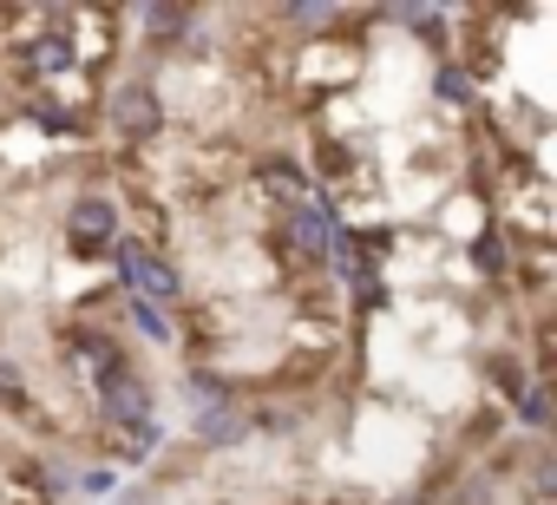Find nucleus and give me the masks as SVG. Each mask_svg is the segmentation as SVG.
<instances>
[{
    "label": "nucleus",
    "instance_id": "nucleus-10",
    "mask_svg": "<svg viewBox=\"0 0 557 505\" xmlns=\"http://www.w3.org/2000/svg\"><path fill=\"white\" fill-rule=\"evenodd\" d=\"M426 93H433V106L440 112H472L479 106V86H472V73L459 66V60H433V79H426Z\"/></svg>",
    "mask_w": 557,
    "mask_h": 505
},
{
    "label": "nucleus",
    "instance_id": "nucleus-5",
    "mask_svg": "<svg viewBox=\"0 0 557 505\" xmlns=\"http://www.w3.org/2000/svg\"><path fill=\"white\" fill-rule=\"evenodd\" d=\"M66 361H73V374H86V387H99V381H112L119 368H132V348H125L112 329L79 322V329L66 335Z\"/></svg>",
    "mask_w": 557,
    "mask_h": 505
},
{
    "label": "nucleus",
    "instance_id": "nucleus-14",
    "mask_svg": "<svg viewBox=\"0 0 557 505\" xmlns=\"http://www.w3.org/2000/svg\"><path fill=\"white\" fill-rule=\"evenodd\" d=\"M511 420H518L531 440H544V427H550V387H544V381H531V387L511 401Z\"/></svg>",
    "mask_w": 557,
    "mask_h": 505
},
{
    "label": "nucleus",
    "instance_id": "nucleus-16",
    "mask_svg": "<svg viewBox=\"0 0 557 505\" xmlns=\"http://www.w3.org/2000/svg\"><path fill=\"white\" fill-rule=\"evenodd\" d=\"M518 361H524V355H492V361H485V381H492V387H498L505 401H518V394H524V387L537 381V374H524Z\"/></svg>",
    "mask_w": 557,
    "mask_h": 505
},
{
    "label": "nucleus",
    "instance_id": "nucleus-2",
    "mask_svg": "<svg viewBox=\"0 0 557 505\" xmlns=\"http://www.w3.org/2000/svg\"><path fill=\"white\" fill-rule=\"evenodd\" d=\"M106 263H112V276H119V290H125V296L158 303V309L184 303V276L158 257V249H151L145 236H119V243L106 249Z\"/></svg>",
    "mask_w": 557,
    "mask_h": 505
},
{
    "label": "nucleus",
    "instance_id": "nucleus-18",
    "mask_svg": "<svg viewBox=\"0 0 557 505\" xmlns=\"http://www.w3.org/2000/svg\"><path fill=\"white\" fill-rule=\"evenodd\" d=\"M275 21H289V27H309V34H322V27H342L348 14H342V8H283Z\"/></svg>",
    "mask_w": 557,
    "mask_h": 505
},
{
    "label": "nucleus",
    "instance_id": "nucleus-15",
    "mask_svg": "<svg viewBox=\"0 0 557 505\" xmlns=\"http://www.w3.org/2000/svg\"><path fill=\"white\" fill-rule=\"evenodd\" d=\"M387 21H394V27H407V34H426L433 47H440V40H446V27H453V14H440V8H394Z\"/></svg>",
    "mask_w": 557,
    "mask_h": 505
},
{
    "label": "nucleus",
    "instance_id": "nucleus-1",
    "mask_svg": "<svg viewBox=\"0 0 557 505\" xmlns=\"http://www.w3.org/2000/svg\"><path fill=\"white\" fill-rule=\"evenodd\" d=\"M99 112H106V125H112L119 145H151V138L164 132V119H171L164 86H158L151 73H125V79L99 99Z\"/></svg>",
    "mask_w": 557,
    "mask_h": 505
},
{
    "label": "nucleus",
    "instance_id": "nucleus-4",
    "mask_svg": "<svg viewBox=\"0 0 557 505\" xmlns=\"http://www.w3.org/2000/svg\"><path fill=\"white\" fill-rule=\"evenodd\" d=\"M92 414H99V427H138V420H158V387H151L145 368L132 361V368H119L112 381L92 387Z\"/></svg>",
    "mask_w": 557,
    "mask_h": 505
},
{
    "label": "nucleus",
    "instance_id": "nucleus-9",
    "mask_svg": "<svg viewBox=\"0 0 557 505\" xmlns=\"http://www.w3.org/2000/svg\"><path fill=\"white\" fill-rule=\"evenodd\" d=\"M99 433H106V466H112V472H119V466H145V459H158L164 440H171L164 414H158V420H138V427H99Z\"/></svg>",
    "mask_w": 557,
    "mask_h": 505
},
{
    "label": "nucleus",
    "instance_id": "nucleus-6",
    "mask_svg": "<svg viewBox=\"0 0 557 505\" xmlns=\"http://www.w3.org/2000/svg\"><path fill=\"white\" fill-rule=\"evenodd\" d=\"M249 184H256L275 210H289V204L315 197V177H309V164H302L296 151H262V158L249 164Z\"/></svg>",
    "mask_w": 557,
    "mask_h": 505
},
{
    "label": "nucleus",
    "instance_id": "nucleus-12",
    "mask_svg": "<svg viewBox=\"0 0 557 505\" xmlns=\"http://www.w3.org/2000/svg\"><path fill=\"white\" fill-rule=\"evenodd\" d=\"M119 316H125V329H132V335H145L151 348H171V342H177V322H171L158 303H138V296H125V303H119Z\"/></svg>",
    "mask_w": 557,
    "mask_h": 505
},
{
    "label": "nucleus",
    "instance_id": "nucleus-11",
    "mask_svg": "<svg viewBox=\"0 0 557 505\" xmlns=\"http://www.w3.org/2000/svg\"><path fill=\"white\" fill-rule=\"evenodd\" d=\"M27 119H34L40 132H53V138L86 132V106H79V99H66V93H34V99H27Z\"/></svg>",
    "mask_w": 557,
    "mask_h": 505
},
{
    "label": "nucleus",
    "instance_id": "nucleus-13",
    "mask_svg": "<svg viewBox=\"0 0 557 505\" xmlns=\"http://www.w3.org/2000/svg\"><path fill=\"white\" fill-rule=\"evenodd\" d=\"M0 407H8V414H27V407H34V374H27V361H14L8 348H0Z\"/></svg>",
    "mask_w": 557,
    "mask_h": 505
},
{
    "label": "nucleus",
    "instance_id": "nucleus-8",
    "mask_svg": "<svg viewBox=\"0 0 557 505\" xmlns=\"http://www.w3.org/2000/svg\"><path fill=\"white\" fill-rule=\"evenodd\" d=\"M14 53H21V73H27L34 86H47V93H53V79H73V73H79V60H73L66 34H53V27H47V34H34V40H21Z\"/></svg>",
    "mask_w": 557,
    "mask_h": 505
},
{
    "label": "nucleus",
    "instance_id": "nucleus-17",
    "mask_svg": "<svg viewBox=\"0 0 557 505\" xmlns=\"http://www.w3.org/2000/svg\"><path fill=\"white\" fill-rule=\"evenodd\" d=\"M73 492L79 498H112L119 492V472L106 459H86V466H73Z\"/></svg>",
    "mask_w": 557,
    "mask_h": 505
},
{
    "label": "nucleus",
    "instance_id": "nucleus-3",
    "mask_svg": "<svg viewBox=\"0 0 557 505\" xmlns=\"http://www.w3.org/2000/svg\"><path fill=\"white\" fill-rule=\"evenodd\" d=\"M125 236V223H119V197L112 190H79L73 204H66V257H79V263H106V249Z\"/></svg>",
    "mask_w": 557,
    "mask_h": 505
},
{
    "label": "nucleus",
    "instance_id": "nucleus-7",
    "mask_svg": "<svg viewBox=\"0 0 557 505\" xmlns=\"http://www.w3.org/2000/svg\"><path fill=\"white\" fill-rule=\"evenodd\" d=\"M119 21H132L138 34H145V47H158V53H184V40L203 27V14L197 8H138V14H119Z\"/></svg>",
    "mask_w": 557,
    "mask_h": 505
},
{
    "label": "nucleus",
    "instance_id": "nucleus-19",
    "mask_svg": "<svg viewBox=\"0 0 557 505\" xmlns=\"http://www.w3.org/2000/svg\"><path fill=\"white\" fill-rule=\"evenodd\" d=\"M106 505H158V492H151V485H119Z\"/></svg>",
    "mask_w": 557,
    "mask_h": 505
}]
</instances>
